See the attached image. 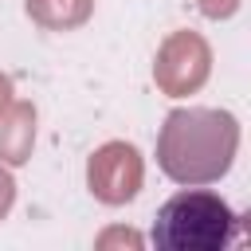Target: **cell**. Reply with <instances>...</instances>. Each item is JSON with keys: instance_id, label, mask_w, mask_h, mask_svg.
I'll return each mask as SVG.
<instances>
[{"instance_id": "6da1fadb", "label": "cell", "mask_w": 251, "mask_h": 251, "mask_svg": "<svg viewBox=\"0 0 251 251\" xmlns=\"http://www.w3.org/2000/svg\"><path fill=\"white\" fill-rule=\"evenodd\" d=\"M239 149V122L227 110L180 106L165 114L157 133V165L176 184H212L220 180Z\"/></svg>"}, {"instance_id": "7a4b0ae2", "label": "cell", "mask_w": 251, "mask_h": 251, "mask_svg": "<svg viewBox=\"0 0 251 251\" xmlns=\"http://www.w3.org/2000/svg\"><path fill=\"white\" fill-rule=\"evenodd\" d=\"M239 216L208 188H184L157 208L153 247L161 251H224L235 243Z\"/></svg>"}, {"instance_id": "3957f363", "label": "cell", "mask_w": 251, "mask_h": 251, "mask_svg": "<svg viewBox=\"0 0 251 251\" xmlns=\"http://www.w3.org/2000/svg\"><path fill=\"white\" fill-rule=\"evenodd\" d=\"M145 165L129 141H106L86 161V184L102 204H129L141 188Z\"/></svg>"}, {"instance_id": "277c9868", "label": "cell", "mask_w": 251, "mask_h": 251, "mask_svg": "<svg viewBox=\"0 0 251 251\" xmlns=\"http://www.w3.org/2000/svg\"><path fill=\"white\" fill-rule=\"evenodd\" d=\"M208 67H212V51L208 43L196 35V31H176L165 39L161 55H157V67H153V78L165 94H192L204 78H208Z\"/></svg>"}, {"instance_id": "5b68a950", "label": "cell", "mask_w": 251, "mask_h": 251, "mask_svg": "<svg viewBox=\"0 0 251 251\" xmlns=\"http://www.w3.org/2000/svg\"><path fill=\"white\" fill-rule=\"evenodd\" d=\"M31 145H35V106L12 98V106L0 114V161L24 165L31 157Z\"/></svg>"}, {"instance_id": "8992f818", "label": "cell", "mask_w": 251, "mask_h": 251, "mask_svg": "<svg viewBox=\"0 0 251 251\" xmlns=\"http://www.w3.org/2000/svg\"><path fill=\"white\" fill-rule=\"evenodd\" d=\"M94 0H27V16L47 31H75L90 20Z\"/></svg>"}, {"instance_id": "52a82bcc", "label": "cell", "mask_w": 251, "mask_h": 251, "mask_svg": "<svg viewBox=\"0 0 251 251\" xmlns=\"http://www.w3.org/2000/svg\"><path fill=\"white\" fill-rule=\"evenodd\" d=\"M12 200H16V180H12V176H8V169L0 165V220L8 216Z\"/></svg>"}, {"instance_id": "ba28073f", "label": "cell", "mask_w": 251, "mask_h": 251, "mask_svg": "<svg viewBox=\"0 0 251 251\" xmlns=\"http://www.w3.org/2000/svg\"><path fill=\"white\" fill-rule=\"evenodd\" d=\"M200 8H204V16L224 20V16H231V12L239 8V0H200Z\"/></svg>"}, {"instance_id": "9c48e42d", "label": "cell", "mask_w": 251, "mask_h": 251, "mask_svg": "<svg viewBox=\"0 0 251 251\" xmlns=\"http://www.w3.org/2000/svg\"><path fill=\"white\" fill-rule=\"evenodd\" d=\"M12 106V78L8 75H0V114Z\"/></svg>"}]
</instances>
